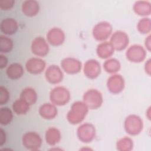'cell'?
Listing matches in <instances>:
<instances>
[{"instance_id":"obj_1","label":"cell","mask_w":151,"mask_h":151,"mask_svg":"<svg viewBox=\"0 0 151 151\" xmlns=\"http://www.w3.org/2000/svg\"><path fill=\"white\" fill-rule=\"evenodd\" d=\"M88 111V108L83 101H76L71 105L67 114V119L72 124H78L83 121Z\"/></svg>"},{"instance_id":"obj_2","label":"cell","mask_w":151,"mask_h":151,"mask_svg":"<svg viewBox=\"0 0 151 151\" xmlns=\"http://www.w3.org/2000/svg\"><path fill=\"white\" fill-rule=\"evenodd\" d=\"M71 98L69 90L63 86H57L51 90L50 93L51 102L55 106H64L67 104Z\"/></svg>"},{"instance_id":"obj_3","label":"cell","mask_w":151,"mask_h":151,"mask_svg":"<svg viewBox=\"0 0 151 151\" xmlns=\"http://www.w3.org/2000/svg\"><path fill=\"white\" fill-rule=\"evenodd\" d=\"M83 101L90 109H97L103 102L102 94L96 89H90L86 91L83 96Z\"/></svg>"},{"instance_id":"obj_4","label":"cell","mask_w":151,"mask_h":151,"mask_svg":"<svg viewBox=\"0 0 151 151\" xmlns=\"http://www.w3.org/2000/svg\"><path fill=\"white\" fill-rule=\"evenodd\" d=\"M124 127L126 132L130 135L139 134L143 127L142 119L137 115L130 114L128 116L124 122Z\"/></svg>"},{"instance_id":"obj_5","label":"cell","mask_w":151,"mask_h":151,"mask_svg":"<svg viewBox=\"0 0 151 151\" xmlns=\"http://www.w3.org/2000/svg\"><path fill=\"white\" fill-rule=\"evenodd\" d=\"M112 26L107 21L97 23L92 31L93 36L97 41H104L108 39L112 33Z\"/></svg>"},{"instance_id":"obj_6","label":"cell","mask_w":151,"mask_h":151,"mask_svg":"<svg viewBox=\"0 0 151 151\" xmlns=\"http://www.w3.org/2000/svg\"><path fill=\"white\" fill-rule=\"evenodd\" d=\"M96 130L94 126L89 123H86L80 125L77 130V135L78 139L83 143H90L96 137Z\"/></svg>"},{"instance_id":"obj_7","label":"cell","mask_w":151,"mask_h":151,"mask_svg":"<svg viewBox=\"0 0 151 151\" xmlns=\"http://www.w3.org/2000/svg\"><path fill=\"white\" fill-rule=\"evenodd\" d=\"M23 146L27 149L32 151L38 150L41 146L42 139L36 132H28L25 133L22 138Z\"/></svg>"},{"instance_id":"obj_8","label":"cell","mask_w":151,"mask_h":151,"mask_svg":"<svg viewBox=\"0 0 151 151\" xmlns=\"http://www.w3.org/2000/svg\"><path fill=\"white\" fill-rule=\"evenodd\" d=\"M126 57L132 63H139L145 59L146 51L142 45L134 44L129 47L126 52Z\"/></svg>"},{"instance_id":"obj_9","label":"cell","mask_w":151,"mask_h":151,"mask_svg":"<svg viewBox=\"0 0 151 151\" xmlns=\"http://www.w3.org/2000/svg\"><path fill=\"white\" fill-rule=\"evenodd\" d=\"M110 42L114 50L122 51L124 50L129 45V38L125 32L117 31L111 35Z\"/></svg>"},{"instance_id":"obj_10","label":"cell","mask_w":151,"mask_h":151,"mask_svg":"<svg viewBox=\"0 0 151 151\" xmlns=\"http://www.w3.org/2000/svg\"><path fill=\"white\" fill-rule=\"evenodd\" d=\"M125 86L123 77L120 74H113L107 80V87L108 90L113 94L121 93Z\"/></svg>"},{"instance_id":"obj_11","label":"cell","mask_w":151,"mask_h":151,"mask_svg":"<svg viewBox=\"0 0 151 151\" xmlns=\"http://www.w3.org/2000/svg\"><path fill=\"white\" fill-rule=\"evenodd\" d=\"M31 50L37 56L44 57L49 52V46L46 40L41 37H36L32 42Z\"/></svg>"},{"instance_id":"obj_12","label":"cell","mask_w":151,"mask_h":151,"mask_svg":"<svg viewBox=\"0 0 151 151\" xmlns=\"http://www.w3.org/2000/svg\"><path fill=\"white\" fill-rule=\"evenodd\" d=\"M61 66L63 70L70 74H75L79 73L81 69V63L73 57H67L62 60Z\"/></svg>"},{"instance_id":"obj_13","label":"cell","mask_w":151,"mask_h":151,"mask_svg":"<svg viewBox=\"0 0 151 151\" xmlns=\"http://www.w3.org/2000/svg\"><path fill=\"white\" fill-rule=\"evenodd\" d=\"M84 74L90 79L96 78L101 73V66L98 61L94 59L87 60L84 65Z\"/></svg>"},{"instance_id":"obj_14","label":"cell","mask_w":151,"mask_h":151,"mask_svg":"<svg viewBox=\"0 0 151 151\" xmlns=\"http://www.w3.org/2000/svg\"><path fill=\"white\" fill-rule=\"evenodd\" d=\"M45 77L50 83L58 84L63 80L64 75L61 69L58 65H51L47 68Z\"/></svg>"},{"instance_id":"obj_15","label":"cell","mask_w":151,"mask_h":151,"mask_svg":"<svg viewBox=\"0 0 151 151\" xmlns=\"http://www.w3.org/2000/svg\"><path fill=\"white\" fill-rule=\"evenodd\" d=\"M65 36L64 31L59 28H52L47 34L48 42L53 46H59L63 44Z\"/></svg>"},{"instance_id":"obj_16","label":"cell","mask_w":151,"mask_h":151,"mask_svg":"<svg viewBox=\"0 0 151 151\" xmlns=\"http://www.w3.org/2000/svg\"><path fill=\"white\" fill-rule=\"evenodd\" d=\"M25 68L28 73L32 74H38L44 70L45 62L40 58L33 57L27 61Z\"/></svg>"},{"instance_id":"obj_17","label":"cell","mask_w":151,"mask_h":151,"mask_svg":"<svg viewBox=\"0 0 151 151\" xmlns=\"http://www.w3.org/2000/svg\"><path fill=\"white\" fill-rule=\"evenodd\" d=\"M58 113L55 105L52 103H44L39 108V114L44 119L50 120L55 118Z\"/></svg>"},{"instance_id":"obj_18","label":"cell","mask_w":151,"mask_h":151,"mask_svg":"<svg viewBox=\"0 0 151 151\" xmlns=\"http://www.w3.org/2000/svg\"><path fill=\"white\" fill-rule=\"evenodd\" d=\"M39 11L40 5L37 1L27 0L22 4V11L27 17H34L38 14Z\"/></svg>"},{"instance_id":"obj_19","label":"cell","mask_w":151,"mask_h":151,"mask_svg":"<svg viewBox=\"0 0 151 151\" xmlns=\"http://www.w3.org/2000/svg\"><path fill=\"white\" fill-rule=\"evenodd\" d=\"M18 28V23L14 18H5L1 23V31L6 35H13L15 34Z\"/></svg>"},{"instance_id":"obj_20","label":"cell","mask_w":151,"mask_h":151,"mask_svg":"<svg viewBox=\"0 0 151 151\" xmlns=\"http://www.w3.org/2000/svg\"><path fill=\"white\" fill-rule=\"evenodd\" d=\"M114 49L110 42L103 41L99 44L96 48L97 55L102 58L106 59L112 56L114 54Z\"/></svg>"},{"instance_id":"obj_21","label":"cell","mask_w":151,"mask_h":151,"mask_svg":"<svg viewBox=\"0 0 151 151\" xmlns=\"http://www.w3.org/2000/svg\"><path fill=\"white\" fill-rule=\"evenodd\" d=\"M134 12L140 16H148L151 13L150 3L146 1H136L133 7Z\"/></svg>"},{"instance_id":"obj_22","label":"cell","mask_w":151,"mask_h":151,"mask_svg":"<svg viewBox=\"0 0 151 151\" xmlns=\"http://www.w3.org/2000/svg\"><path fill=\"white\" fill-rule=\"evenodd\" d=\"M61 135L60 130L54 127L48 128L45 134V139L47 143L50 146H54L60 141Z\"/></svg>"},{"instance_id":"obj_23","label":"cell","mask_w":151,"mask_h":151,"mask_svg":"<svg viewBox=\"0 0 151 151\" xmlns=\"http://www.w3.org/2000/svg\"><path fill=\"white\" fill-rule=\"evenodd\" d=\"M22 66L17 63L11 64L6 68V73L8 78L11 80H17L21 78L24 74Z\"/></svg>"},{"instance_id":"obj_24","label":"cell","mask_w":151,"mask_h":151,"mask_svg":"<svg viewBox=\"0 0 151 151\" xmlns=\"http://www.w3.org/2000/svg\"><path fill=\"white\" fill-rule=\"evenodd\" d=\"M20 99L24 100L31 106L36 103L37 100V94L34 88L27 87L23 89L21 93Z\"/></svg>"},{"instance_id":"obj_25","label":"cell","mask_w":151,"mask_h":151,"mask_svg":"<svg viewBox=\"0 0 151 151\" xmlns=\"http://www.w3.org/2000/svg\"><path fill=\"white\" fill-rule=\"evenodd\" d=\"M30 105L21 99L16 100L12 104V109L18 115L25 114L29 110Z\"/></svg>"},{"instance_id":"obj_26","label":"cell","mask_w":151,"mask_h":151,"mask_svg":"<svg viewBox=\"0 0 151 151\" xmlns=\"http://www.w3.org/2000/svg\"><path fill=\"white\" fill-rule=\"evenodd\" d=\"M104 70L110 74H114L119 71L121 68V65L119 60L115 58H109L106 60L103 64Z\"/></svg>"},{"instance_id":"obj_27","label":"cell","mask_w":151,"mask_h":151,"mask_svg":"<svg viewBox=\"0 0 151 151\" xmlns=\"http://www.w3.org/2000/svg\"><path fill=\"white\" fill-rule=\"evenodd\" d=\"M133 140L129 137L121 138L116 143V148L120 151H130L133 149Z\"/></svg>"},{"instance_id":"obj_28","label":"cell","mask_w":151,"mask_h":151,"mask_svg":"<svg viewBox=\"0 0 151 151\" xmlns=\"http://www.w3.org/2000/svg\"><path fill=\"white\" fill-rule=\"evenodd\" d=\"M13 118V113L10 109L6 107H1L0 109V123L2 125L9 124Z\"/></svg>"},{"instance_id":"obj_29","label":"cell","mask_w":151,"mask_h":151,"mask_svg":"<svg viewBox=\"0 0 151 151\" xmlns=\"http://www.w3.org/2000/svg\"><path fill=\"white\" fill-rule=\"evenodd\" d=\"M14 47L13 41L8 37L5 35L0 36V52L7 53L10 52Z\"/></svg>"},{"instance_id":"obj_30","label":"cell","mask_w":151,"mask_h":151,"mask_svg":"<svg viewBox=\"0 0 151 151\" xmlns=\"http://www.w3.org/2000/svg\"><path fill=\"white\" fill-rule=\"evenodd\" d=\"M138 31L143 34H148L151 30V21L148 18H143L140 19L137 25Z\"/></svg>"},{"instance_id":"obj_31","label":"cell","mask_w":151,"mask_h":151,"mask_svg":"<svg viewBox=\"0 0 151 151\" xmlns=\"http://www.w3.org/2000/svg\"><path fill=\"white\" fill-rule=\"evenodd\" d=\"M9 99V93L8 90L2 86H0V104H6Z\"/></svg>"},{"instance_id":"obj_32","label":"cell","mask_w":151,"mask_h":151,"mask_svg":"<svg viewBox=\"0 0 151 151\" xmlns=\"http://www.w3.org/2000/svg\"><path fill=\"white\" fill-rule=\"evenodd\" d=\"M15 1L14 0H1L0 8L2 10L11 9L14 5Z\"/></svg>"},{"instance_id":"obj_33","label":"cell","mask_w":151,"mask_h":151,"mask_svg":"<svg viewBox=\"0 0 151 151\" xmlns=\"http://www.w3.org/2000/svg\"><path fill=\"white\" fill-rule=\"evenodd\" d=\"M6 142V133L1 128L0 129V146H2Z\"/></svg>"},{"instance_id":"obj_34","label":"cell","mask_w":151,"mask_h":151,"mask_svg":"<svg viewBox=\"0 0 151 151\" xmlns=\"http://www.w3.org/2000/svg\"><path fill=\"white\" fill-rule=\"evenodd\" d=\"M7 64H8V60L6 57L4 55L1 54L0 55V68L1 69L5 68Z\"/></svg>"},{"instance_id":"obj_35","label":"cell","mask_w":151,"mask_h":151,"mask_svg":"<svg viewBox=\"0 0 151 151\" xmlns=\"http://www.w3.org/2000/svg\"><path fill=\"white\" fill-rule=\"evenodd\" d=\"M150 65H151V64H150V60L149 59L146 63H145V70L146 71V73L149 75L150 76V70H151V68H150Z\"/></svg>"},{"instance_id":"obj_36","label":"cell","mask_w":151,"mask_h":151,"mask_svg":"<svg viewBox=\"0 0 151 151\" xmlns=\"http://www.w3.org/2000/svg\"><path fill=\"white\" fill-rule=\"evenodd\" d=\"M150 42H151V40H150V35H149L145 40V47L147 49L148 51H150Z\"/></svg>"},{"instance_id":"obj_37","label":"cell","mask_w":151,"mask_h":151,"mask_svg":"<svg viewBox=\"0 0 151 151\" xmlns=\"http://www.w3.org/2000/svg\"><path fill=\"white\" fill-rule=\"evenodd\" d=\"M146 114H148L147 115V117H148V119L150 120V107L148 109V110H147V111H146Z\"/></svg>"}]
</instances>
